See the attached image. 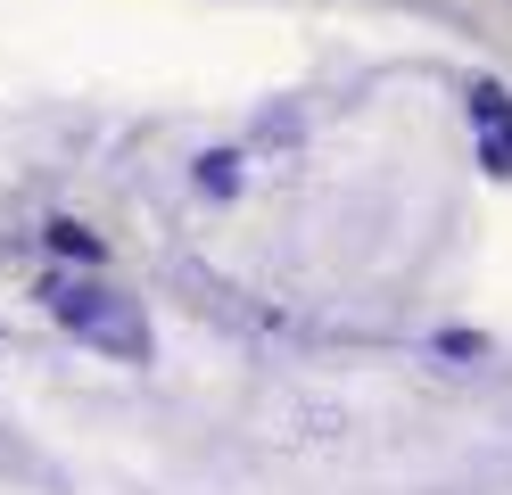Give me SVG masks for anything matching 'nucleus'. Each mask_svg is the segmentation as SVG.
Masks as SVG:
<instances>
[{"mask_svg":"<svg viewBox=\"0 0 512 495\" xmlns=\"http://www.w3.org/2000/svg\"><path fill=\"white\" fill-rule=\"evenodd\" d=\"M50 314L67 322L75 339L108 347L116 363H149V322H141L133 306H124L116 289H91V281H75V289H67V281H58V289H50Z\"/></svg>","mask_w":512,"mask_h":495,"instance_id":"1","label":"nucleus"},{"mask_svg":"<svg viewBox=\"0 0 512 495\" xmlns=\"http://www.w3.org/2000/svg\"><path fill=\"white\" fill-rule=\"evenodd\" d=\"M471 124L479 132H512V91L504 83H471Z\"/></svg>","mask_w":512,"mask_h":495,"instance_id":"2","label":"nucleus"},{"mask_svg":"<svg viewBox=\"0 0 512 495\" xmlns=\"http://www.w3.org/2000/svg\"><path fill=\"white\" fill-rule=\"evenodd\" d=\"M479 165H488L496 182H512V132H479Z\"/></svg>","mask_w":512,"mask_h":495,"instance_id":"3","label":"nucleus"},{"mask_svg":"<svg viewBox=\"0 0 512 495\" xmlns=\"http://www.w3.org/2000/svg\"><path fill=\"white\" fill-rule=\"evenodd\" d=\"M50 248H58V256H100V240H91L83 223H50Z\"/></svg>","mask_w":512,"mask_h":495,"instance_id":"4","label":"nucleus"},{"mask_svg":"<svg viewBox=\"0 0 512 495\" xmlns=\"http://www.w3.org/2000/svg\"><path fill=\"white\" fill-rule=\"evenodd\" d=\"M199 182H207V190L223 198V190H232V182H240V157H207V165H199Z\"/></svg>","mask_w":512,"mask_h":495,"instance_id":"5","label":"nucleus"}]
</instances>
